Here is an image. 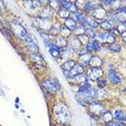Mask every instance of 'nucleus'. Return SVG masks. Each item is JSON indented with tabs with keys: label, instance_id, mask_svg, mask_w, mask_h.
I'll use <instances>...</instances> for the list:
<instances>
[{
	"label": "nucleus",
	"instance_id": "f257e3e1",
	"mask_svg": "<svg viewBox=\"0 0 126 126\" xmlns=\"http://www.w3.org/2000/svg\"><path fill=\"white\" fill-rule=\"evenodd\" d=\"M54 112L55 116H56L57 120L62 124H66L68 123L69 120L72 119V116H70V112L68 108L66 107L65 104L63 103H59L54 107Z\"/></svg>",
	"mask_w": 126,
	"mask_h": 126
},
{
	"label": "nucleus",
	"instance_id": "f03ea898",
	"mask_svg": "<svg viewBox=\"0 0 126 126\" xmlns=\"http://www.w3.org/2000/svg\"><path fill=\"white\" fill-rule=\"evenodd\" d=\"M11 27H12V32H13V34L16 37H18L19 39H22V40H25L26 39L29 34L26 33L24 26L19 21H17V20L11 21Z\"/></svg>",
	"mask_w": 126,
	"mask_h": 126
},
{
	"label": "nucleus",
	"instance_id": "7ed1b4c3",
	"mask_svg": "<svg viewBox=\"0 0 126 126\" xmlns=\"http://www.w3.org/2000/svg\"><path fill=\"white\" fill-rule=\"evenodd\" d=\"M42 84L44 88L50 94H55L57 90L60 89V84L57 79H45Z\"/></svg>",
	"mask_w": 126,
	"mask_h": 126
},
{
	"label": "nucleus",
	"instance_id": "20e7f679",
	"mask_svg": "<svg viewBox=\"0 0 126 126\" xmlns=\"http://www.w3.org/2000/svg\"><path fill=\"white\" fill-rule=\"evenodd\" d=\"M88 109H89V112L94 116H101L106 111L105 106L98 101H93L92 103L89 104Z\"/></svg>",
	"mask_w": 126,
	"mask_h": 126
},
{
	"label": "nucleus",
	"instance_id": "39448f33",
	"mask_svg": "<svg viewBox=\"0 0 126 126\" xmlns=\"http://www.w3.org/2000/svg\"><path fill=\"white\" fill-rule=\"evenodd\" d=\"M96 38L98 39V41L102 42V43H108V44L115 43V36H112L109 32H102V33H99L96 36Z\"/></svg>",
	"mask_w": 126,
	"mask_h": 126
},
{
	"label": "nucleus",
	"instance_id": "423d86ee",
	"mask_svg": "<svg viewBox=\"0 0 126 126\" xmlns=\"http://www.w3.org/2000/svg\"><path fill=\"white\" fill-rule=\"evenodd\" d=\"M102 76H103V72L100 67H92L87 73V77L92 81H99Z\"/></svg>",
	"mask_w": 126,
	"mask_h": 126
},
{
	"label": "nucleus",
	"instance_id": "0eeeda50",
	"mask_svg": "<svg viewBox=\"0 0 126 126\" xmlns=\"http://www.w3.org/2000/svg\"><path fill=\"white\" fill-rule=\"evenodd\" d=\"M106 16H107V12H106L102 6H97L96 9L93 11L92 17L94 18L98 21V20H105Z\"/></svg>",
	"mask_w": 126,
	"mask_h": 126
},
{
	"label": "nucleus",
	"instance_id": "6e6552de",
	"mask_svg": "<svg viewBox=\"0 0 126 126\" xmlns=\"http://www.w3.org/2000/svg\"><path fill=\"white\" fill-rule=\"evenodd\" d=\"M37 26L40 30L44 31V32H48L52 30L53 24L49 21V19H43V18H39L37 20Z\"/></svg>",
	"mask_w": 126,
	"mask_h": 126
},
{
	"label": "nucleus",
	"instance_id": "1a4fd4ad",
	"mask_svg": "<svg viewBox=\"0 0 126 126\" xmlns=\"http://www.w3.org/2000/svg\"><path fill=\"white\" fill-rule=\"evenodd\" d=\"M25 42H26V44L27 46H29V48L32 50L33 53H37L38 52V49H39V47H38V43L36 41V39H35L32 35H27V37L25 39Z\"/></svg>",
	"mask_w": 126,
	"mask_h": 126
},
{
	"label": "nucleus",
	"instance_id": "9d476101",
	"mask_svg": "<svg viewBox=\"0 0 126 126\" xmlns=\"http://www.w3.org/2000/svg\"><path fill=\"white\" fill-rule=\"evenodd\" d=\"M80 74H83V67H82L80 64H77V63H76V65L69 70V72H64V75L68 79L77 76V75H80Z\"/></svg>",
	"mask_w": 126,
	"mask_h": 126
},
{
	"label": "nucleus",
	"instance_id": "9b49d317",
	"mask_svg": "<svg viewBox=\"0 0 126 126\" xmlns=\"http://www.w3.org/2000/svg\"><path fill=\"white\" fill-rule=\"evenodd\" d=\"M92 54L90 53H83L82 55L79 56V61H80V65L82 67H85V66L89 65L90 59H92Z\"/></svg>",
	"mask_w": 126,
	"mask_h": 126
},
{
	"label": "nucleus",
	"instance_id": "f8f14e48",
	"mask_svg": "<svg viewBox=\"0 0 126 126\" xmlns=\"http://www.w3.org/2000/svg\"><path fill=\"white\" fill-rule=\"evenodd\" d=\"M68 43H69L68 47H70L74 52H77V50L82 48V43L80 42V40L78 38H70Z\"/></svg>",
	"mask_w": 126,
	"mask_h": 126
},
{
	"label": "nucleus",
	"instance_id": "ddd939ff",
	"mask_svg": "<svg viewBox=\"0 0 126 126\" xmlns=\"http://www.w3.org/2000/svg\"><path fill=\"white\" fill-rule=\"evenodd\" d=\"M108 78H109L110 82H112L113 84H120L121 82H122L121 77L119 76V75H118V73L116 72V70H113V69H110V70H109V73H108Z\"/></svg>",
	"mask_w": 126,
	"mask_h": 126
},
{
	"label": "nucleus",
	"instance_id": "4468645a",
	"mask_svg": "<svg viewBox=\"0 0 126 126\" xmlns=\"http://www.w3.org/2000/svg\"><path fill=\"white\" fill-rule=\"evenodd\" d=\"M68 80L70 82H73V83H76V84H83L84 82H86L87 80H86V75L85 74H80V75H77V76L75 77H72L69 78Z\"/></svg>",
	"mask_w": 126,
	"mask_h": 126
},
{
	"label": "nucleus",
	"instance_id": "2eb2a0df",
	"mask_svg": "<svg viewBox=\"0 0 126 126\" xmlns=\"http://www.w3.org/2000/svg\"><path fill=\"white\" fill-rule=\"evenodd\" d=\"M60 3H61V5H62L63 7H65V9L69 12V13L76 14L77 12H78L77 5L74 4V3H72L70 1H60Z\"/></svg>",
	"mask_w": 126,
	"mask_h": 126
},
{
	"label": "nucleus",
	"instance_id": "dca6fc26",
	"mask_svg": "<svg viewBox=\"0 0 126 126\" xmlns=\"http://www.w3.org/2000/svg\"><path fill=\"white\" fill-rule=\"evenodd\" d=\"M86 49L89 52H94V50H99L100 49V42L98 40H92L86 44Z\"/></svg>",
	"mask_w": 126,
	"mask_h": 126
},
{
	"label": "nucleus",
	"instance_id": "f3484780",
	"mask_svg": "<svg viewBox=\"0 0 126 126\" xmlns=\"http://www.w3.org/2000/svg\"><path fill=\"white\" fill-rule=\"evenodd\" d=\"M53 43L58 47V48H63V47L67 46V41H66L63 37H56Z\"/></svg>",
	"mask_w": 126,
	"mask_h": 126
},
{
	"label": "nucleus",
	"instance_id": "a211bd4d",
	"mask_svg": "<svg viewBox=\"0 0 126 126\" xmlns=\"http://www.w3.org/2000/svg\"><path fill=\"white\" fill-rule=\"evenodd\" d=\"M53 16V10L50 7H45L40 12L39 18H43V19H50V17Z\"/></svg>",
	"mask_w": 126,
	"mask_h": 126
},
{
	"label": "nucleus",
	"instance_id": "6ab92c4d",
	"mask_svg": "<svg viewBox=\"0 0 126 126\" xmlns=\"http://www.w3.org/2000/svg\"><path fill=\"white\" fill-rule=\"evenodd\" d=\"M31 59H32V61H34L35 63H38V64H41V65H45L44 59L41 57V55H40V54L32 53V55H31Z\"/></svg>",
	"mask_w": 126,
	"mask_h": 126
},
{
	"label": "nucleus",
	"instance_id": "aec40b11",
	"mask_svg": "<svg viewBox=\"0 0 126 126\" xmlns=\"http://www.w3.org/2000/svg\"><path fill=\"white\" fill-rule=\"evenodd\" d=\"M115 15H116L117 22H119V23H126V13H125V12L120 10V11H118L117 13H115Z\"/></svg>",
	"mask_w": 126,
	"mask_h": 126
},
{
	"label": "nucleus",
	"instance_id": "412c9836",
	"mask_svg": "<svg viewBox=\"0 0 126 126\" xmlns=\"http://www.w3.org/2000/svg\"><path fill=\"white\" fill-rule=\"evenodd\" d=\"M113 25H115V23H112L111 21H109L108 19H105V20H103V21L100 23V26L103 30H105V32L111 31L113 29Z\"/></svg>",
	"mask_w": 126,
	"mask_h": 126
},
{
	"label": "nucleus",
	"instance_id": "4be33fe9",
	"mask_svg": "<svg viewBox=\"0 0 126 126\" xmlns=\"http://www.w3.org/2000/svg\"><path fill=\"white\" fill-rule=\"evenodd\" d=\"M64 26L67 27L69 31H74L75 27L77 26V21L75 20V19H73V18H68V19H66V20H65Z\"/></svg>",
	"mask_w": 126,
	"mask_h": 126
},
{
	"label": "nucleus",
	"instance_id": "5701e85b",
	"mask_svg": "<svg viewBox=\"0 0 126 126\" xmlns=\"http://www.w3.org/2000/svg\"><path fill=\"white\" fill-rule=\"evenodd\" d=\"M75 65H76L75 61H74V60H70V59H69V60H66L64 63H63L61 67L64 69V72H69V70L72 69Z\"/></svg>",
	"mask_w": 126,
	"mask_h": 126
},
{
	"label": "nucleus",
	"instance_id": "b1692460",
	"mask_svg": "<svg viewBox=\"0 0 126 126\" xmlns=\"http://www.w3.org/2000/svg\"><path fill=\"white\" fill-rule=\"evenodd\" d=\"M86 24H87V26H89V27L96 29V27H98L100 25V23L93 17H86Z\"/></svg>",
	"mask_w": 126,
	"mask_h": 126
},
{
	"label": "nucleus",
	"instance_id": "393cba45",
	"mask_svg": "<svg viewBox=\"0 0 126 126\" xmlns=\"http://www.w3.org/2000/svg\"><path fill=\"white\" fill-rule=\"evenodd\" d=\"M101 64H102V60L99 57H97V56L92 57L90 62H89V65H92V67H100Z\"/></svg>",
	"mask_w": 126,
	"mask_h": 126
},
{
	"label": "nucleus",
	"instance_id": "a878e982",
	"mask_svg": "<svg viewBox=\"0 0 126 126\" xmlns=\"http://www.w3.org/2000/svg\"><path fill=\"white\" fill-rule=\"evenodd\" d=\"M25 3V6L30 7L31 11H34V10H37L39 6H40V1H24Z\"/></svg>",
	"mask_w": 126,
	"mask_h": 126
},
{
	"label": "nucleus",
	"instance_id": "bb28decb",
	"mask_svg": "<svg viewBox=\"0 0 126 126\" xmlns=\"http://www.w3.org/2000/svg\"><path fill=\"white\" fill-rule=\"evenodd\" d=\"M101 119L103 122H105V123H110V122H112V119H113V116L111 115L110 112L108 111H105L103 115H101Z\"/></svg>",
	"mask_w": 126,
	"mask_h": 126
},
{
	"label": "nucleus",
	"instance_id": "cd10ccee",
	"mask_svg": "<svg viewBox=\"0 0 126 126\" xmlns=\"http://www.w3.org/2000/svg\"><path fill=\"white\" fill-rule=\"evenodd\" d=\"M58 14H59V16H60L61 18H64V19H68V17H69V12L65 9V7H60V9L58 10Z\"/></svg>",
	"mask_w": 126,
	"mask_h": 126
},
{
	"label": "nucleus",
	"instance_id": "c85d7f7f",
	"mask_svg": "<svg viewBox=\"0 0 126 126\" xmlns=\"http://www.w3.org/2000/svg\"><path fill=\"white\" fill-rule=\"evenodd\" d=\"M73 32L76 35H78V36H82V35L85 34V27L82 24H78L76 27H75V30Z\"/></svg>",
	"mask_w": 126,
	"mask_h": 126
},
{
	"label": "nucleus",
	"instance_id": "c756f323",
	"mask_svg": "<svg viewBox=\"0 0 126 126\" xmlns=\"http://www.w3.org/2000/svg\"><path fill=\"white\" fill-rule=\"evenodd\" d=\"M76 99H77V101L79 102V103H80L81 105H83V106H87L89 104V102L86 100L81 94H79V93L76 94Z\"/></svg>",
	"mask_w": 126,
	"mask_h": 126
},
{
	"label": "nucleus",
	"instance_id": "7c9ffc66",
	"mask_svg": "<svg viewBox=\"0 0 126 126\" xmlns=\"http://www.w3.org/2000/svg\"><path fill=\"white\" fill-rule=\"evenodd\" d=\"M115 118H117V119L119 120V121H121V122L126 121V112L121 111V110H116Z\"/></svg>",
	"mask_w": 126,
	"mask_h": 126
},
{
	"label": "nucleus",
	"instance_id": "2f4dec72",
	"mask_svg": "<svg viewBox=\"0 0 126 126\" xmlns=\"http://www.w3.org/2000/svg\"><path fill=\"white\" fill-rule=\"evenodd\" d=\"M60 34L62 35V37L63 38H68L70 35H72V31H69L67 27H65L64 25L61 26V29H60Z\"/></svg>",
	"mask_w": 126,
	"mask_h": 126
},
{
	"label": "nucleus",
	"instance_id": "473e14b6",
	"mask_svg": "<svg viewBox=\"0 0 126 126\" xmlns=\"http://www.w3.org/2000/svg\"><path fill=\"white\" fill-rule=\"evenodd\" d=\"M98 5H96L94 2H92V1H89V2H86L85 3V5H84V12H93L94 9H96Z\"/></svg>",
	"mask_w": 126,
	"mask_h": 126
},
{
	"label": "nucleus",
	"instance_id": "72a5a7b5",
	"mask_svg": "<svg viewBox=\"0 0 126 126\" xmlns=\"http://www.w3.org/2000/svg\"><path fill=\"white\" fill-rule=\"evenodd\" d=\"M76 16H77V20L76 21H78L80 24H82L83 25L84 23H86V17L83 15V14H81V13H76Z\"/></svg>",
	"mask_w": 126,
	"mask_h": 126
},
{
	"label": "nucleus",
	"instance_id": "f704fd0d",
	"mask_svg": "<svg viewBox=\"0 0 126 126\" xmlns=\"http://www.w3.org/2000/svg\"><path fill=\"white\" fill-rule=\"evenodd\" d=\"M85 33L87 35L88 38H92L94 40V38H96V34H94V30H93V27L87 26V30H85Z\"/></svg>",
	"mask_w": 126,
	"mask_h": 126
},
{
	"label": "nucleus",
	"instance_id": "c9c22d12",
	"mask_svg": "<svg viewBox=\"0 0 126 126\" xmlns=\"http://www.w3.org/2000/svg\"><path fill=\"white\" fill-rule=\"evenodd\" d=\"M106 93L103 90V88H97V99H104L106 98Z\"/></svg>",
	"mask_w": 126,
	"mask_h": 126
},
{
	"label": "nucleus",
	"instance_id": "e433bc0d",
	"mask_svg": "<svg viewBox=\"0 0 126 126\" xmlns=\"http://www.w3.org/2000/svg\"><path fill=\"white\" fill-rule=\"evenodd\" d=\"M108 48L110 50H113V52H120V50H121V46L119 44H117V43H112V44H109Z\"/></svg>",
	"mask_w": 126,
	"mask_h": 126
},
{
	"label": "nucleus",
	"instance_id": "4c0bfd02",
	"mask_svg": "<svg viewBox=\"0 0 126 126\" xmlns=\"http://www.w3.org/2000/svg\"><path fill=\"white\" fill-rule=\"evenodd\" d=\"M117 30L119 33H124V32L126 31V23H120L119 25H118Z\"/></svg>",
	"mask_w": 126,
	"mask_h": 126
},
{
	"label": "nucleus",
	"instance_id": "58836bf2",
	"mask_svg": "<svg viewBox=\"0 0 126 126\" xmlns=\"http://www.w3.org/2000/svg\"><path fill=\"white\" fill-rule=\"evenodd\" d=\"M107 126H125V125H124L123 122H121V121H113V122L108 123Z\"/></svg>",
	"mask_w": 126,
	"mask_h": 126
},
{
	"label": "nucleus",
	"instance_id": "ea45409f",
	"mask_svg": "<svg viewBox=\"0 0 126 126\" xmlns=\"http://www.w3.org/2000/svg\"><path fill=\"white\" fill-rule=\"evenodd\" d=\"M98 82V86H99V88H103L104 86H105V84H106V81H97Z\"/></svg>",
	"mask_w": 126,
	"mask_h": 126
},
{
	"label": "nucleus",
	"instance_id": "a19ab883",
	"mask_svg": "<svg viewBox=\"0 0 126 126\" xmlns=\"http://www.w3.org/2000/svg\"><path fill=\"white\" fill-rule=\"evenodd\" d=\"M122 39H123V41L126 42V31L124 32V33H122Z\"/></svg>",
	"mask_w": 126,
	"mask_h": 126
},
{
	"label": "nucleus",
	"instance_id": "79ce46f5",
	"mask_svg": "<svg viewBox=\"0 0 126 126\" xmlns=\"http://www.w3.org/2000/svg\"><path fill=\"white\" fill-rule=\"evenodd\" d=\"M102 3H104V4H107V5H109V4H112L113 1H102Z\"/></svg>",
	"mask_w": 126,
	"mask_h": 126
}]
</instances>
